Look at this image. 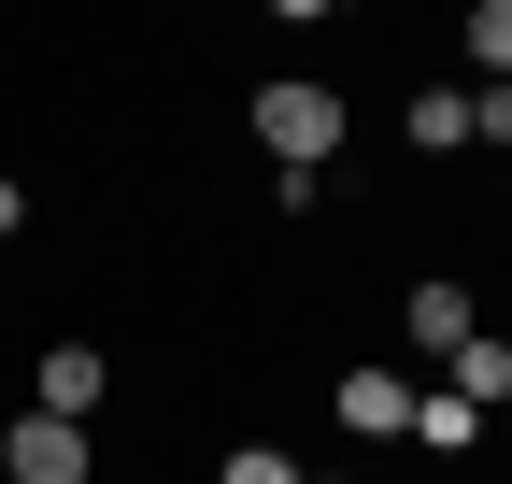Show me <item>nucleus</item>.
<instances>
[{
    "mask_svg": "<svg viewBox=\"0 0 512 484\" xmlns=\"http://www.w3.org/2000/svg\"><path fill=\"white\" fill-rule=\"evenodd\" d=\"M100 456H86V428H57V413H15L0 428V484H86Z\"/></svg>",
    "mask_w": 512,
    "mask_h": 484,
    "instance_id": "nucleus-3",
    "label": "nucleus"
},
{
    "mask_svg": "<svg viewBox=\"0 0 512 484\" xmlns=\"http://www.w3.org/2000/svg\"><path fill=\"white\" fill-rule=\"evenodd\" d=\"M15 228H29V186H15V171H0V242H15Z\"/></svg>",
    "mask_w": 512,
    "mask_h": 484,
    "instance_id": "nucleus-10",
    "label": "nucleus"
},
{
    "mask_svg": "<svg viewBox=\"0 0 512 484\" xmlns=\"http://www.w3.org/2000/svg\"><path fill=\"white\" fill-rule=\"evenodd\" d=\"M441 385H456L470 413H498V399H512V342H498V328H470L456 356H441Z\"/></svg>",
    "mask_w": 512,
    "mask_h": 484,
    "instance_id": "nucleus-6",
    "label": "nucleus"
},
{
    "mask_svg": "<svg viewBox=\"0 0 512 484\" xmlns=\"http://www.w3.org/2000/svg\"><path fill=\"white\" fill-rule=\"evenodd\" d=\"M299 484H342V470H299Z\"/></svg>",
    "mask_w": 512,
    "mask_h": 484,
    "instance_id": "nucleus-11",
    "label": "nucleus"
},
{
    "mask_svg": "<svg viewBox=\"0 0 512 484\" xmlns=\"http://www.w3.org/2000/svg\"><path fill=\"white\" fill-rule=\"evenodd\" d=\"M256 157L313 186V171L342 157V86H313V72H271V86H256Z\"/></svg>",
    "mask_w": 512,
    "mask_h": 484,
    "instance_id": "nucleus-1",
    "label": "nucleus"
},
{
    "mask_svg": "<svg viewBox=\"0 0 512 484\" xmlns=\"http://www.w3.org/2000/svg\"><path fill=\"white\" fill-rule=\"evenodd\" d=\"M399 442H427V456H470V442H484V413H470L456 385H413V428H399Z\"/></svg>",
    "mask_w": 512,
    "mask_h": 484,
    "instance_id": "nucleus-7",
    "label": "nucleus"
},
{
    "mask_svg": "<svg viewBox=\"0 0 512 484\" xmlns=\"http://www.w3.org/2000/svg\"><path fill=\"white\" fill-rule=\"evenodd\" d=\"M328 413H342L356 442H399V428H413V385H399V371H342V385H328Z\"/></svg>",
    "mask_w": 512,
    "mask_h": 484,
    "instance_id": "nucleus-5",
    "label": "nucleus"
},
{
    "mask_svg": "<svg viewBox=\"0 0 512 484\" xmlns=\"http://www.w3.org/2000/svg\"><path fill=\"white\" fill-rule=\"evenodd\" d=\"M214 484H299V470H285V456H271V442H242V456H228V470H214Z\"/></svg>",
    "mask_w": 512,
    "mask_h": 484,
    "instance_id": "nucleus-9",
    "label": "nucleus"
},
{
    "mask_svg": "<svg viewBox=\"0 0 512 484\" xmlns=\"http://www.w3.org/2000/svg\"><path fill=\"white\" fill-rule=\"evenodd\" d=\"M399 328H413V356H456L484 314H470V285L456 271H413V299H399Z\"/></svg>",
    "mask_w": 512,
    "mask_h": 484,
    "instance_id": "nucleus-4",
    "label": "nucleus"
},
{
    "mask_svg": "<svg viewBox=\"0 0 512 484\" xmlns=\"http://www.w3.org/2000/svg\"><path fill=\"white\" fill-rule=\"evenodd\" d=\"M100 399H114V356H100V342H43V356H29V413H57V428H86Z\"/></svg>",
    "mask_w": 512,
    "mask_h": 484,
    "instance_id": "nucleus-2",
    "label": "nucleus"
},
{
    "mask_svg": "<svg viewBox=\"0 0 512 484\" xmlns=\"http://www.w3.org/2000/svg\"><path fill=\"white\" fill-rule=\"evenodd\" d=\"M399 129H413L427 157H470V86H427V100L399 114Z\"/></svg>",
    "mask_w": 512,
    "mask_h": 484,
    "instance_id": "nucleus-8",
    "label": "nucleus"
}]
</instances>
